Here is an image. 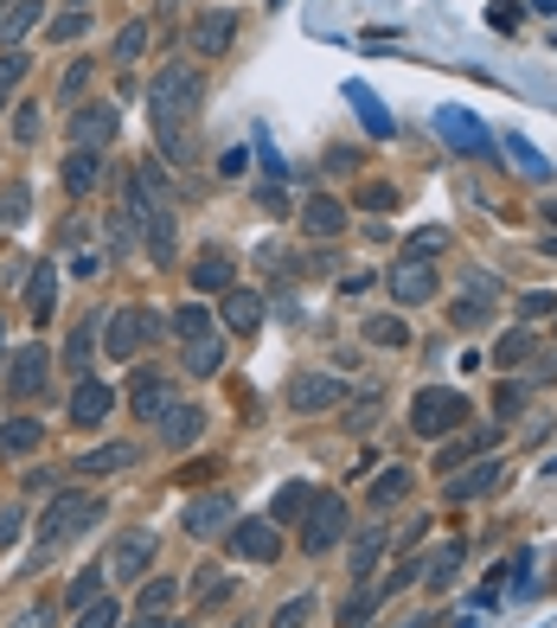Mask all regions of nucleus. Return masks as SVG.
<instances>
[{
  "instance_id": "1",
  "label": "nucleus",
  "mask_w": 557,
  "mask_h": 628,
  "mask_svg": "<svg viewBox=\"0 0 557 628\" xmlns=\"http://www.w3.org/2000/svg\"><path fill=\"white\" fill-rule=\"evenodd\" d=\"M205 110V71L192 58H167L148 84V115L154 122H192Z\"/></svg>"
},
{
  "instance_id": "2",
  "label": "nucleus",
  "mask_w": 557,
  "mask_h": 628,
  "mask_svg": "<svg viewBox=\"0 0 557 628\" xmlns=\"http://www.w3.org/2000/svg\"><path fill=\"white\" fill-rule=\"evenodd\" d=\"M103 519V500L97 494H77V487H58L52 500H45V514H38V558L58 552L65 539H77V532H90Z\"/></svg>"
},
{
  "instance_id": "3",
  "label": "nucleus",
  "mask_w": 557,
  "mask_h": 628,
  "mask_svg": "<svg viewBox=\"0 0 557 628\" xmlns=\"http://www.w3.org/2000/svg\"><path fill=\"white\" fill-rule=\"evenodd\" d=\"M160 333H167V321H160L154 308H115L110 328H103V353H110V360H135Z\"/></svg>"
},
{
  "instance_id": "4",
  "label": "nucleus",
  "mask_w": 557,
  "mask_h": 628,
  "mask_svg": "<svg viewBox=\"0 0 557 628\" xmlns=\"http://www.w3.org/2000/svg\"><path fill=\"white\" fill-rule=\"evenodd\" d=\"M461 423H468V398H461V392H448V385L416 392V405H410V430H416V437H448V430H461Z\"/></svg>"
},
{
  "instance_id": "5",
  "label": "nucleus",
  "mask_w": 557,
  "mask_h": 628,
  "mask_svg": "<svg viewBox=\"0 0 557 628\" xmlns=\"http://www.w3.org/2000/svg\"><path fill=\"white\" fill-rule=\"evenodd\" d=\"M154 558H160V539L148 526H135V532H122L110 546V577L115 584H142V577H154Z\"/></svg>"
},
{
  "instance_id": "6",
  "label": "nucleus",
  "mask_w": 557,
  "mask_h": 628,
  "mask_svg": "<svg viewBox=\"0 0 557 628\" xmlns=\"http://www.w3.org/2000/svg\"><path fill=\"white\" fill-rule=\"evenodd\" d=\"M339 539H346V500H339V494H308L301 552H334Z\"/></svg>"
},
{
  "instance_id": "7",
  "label": "nucleus",
  "mask_w": 557,
  "mask_h": 628,
  "mask_svg": "<svg viewBox=\"0 0 557 628\" xmlns=\"http://www.w3.org/2000/svg\"><path fill=\"white\" fill-rule=\"evenodd\" d=\"M346 405V385H339L334 372H296L289 378V410H301V417H321V410Z\"/></svg>"
},
{
  "instance_id": "8",
  "label": "nucleus",
  "mask_w": 557,
  "mask_h": 628,
  "mask_svg": "<svg viewBox=\"0 0 557 628\" xmlns=\"http://www.w3.org/2000/svg\"><path fill=\"white\" fill-rule=\"evenodd\" d=\"M110 417H115V392H110V385H103L97 372H90V378H77V385H71V423H77V430H103Z\"/></svg>"
},
{
  "instance_id": "9",
  "label": "nucleus",
  "mask_w": 557,
  "mask_h": 628,
  "mask_svg": "<svg viewBox=\"0 0 557 628\" xmlns=\"http://www.w3.org/2000/svg\"><path fill=\"white\" fill-rule=\"evenodd\" d=\"M192 289H199V296H231V289H237V257H231L224 244H205V251L192 257Z\"/></svg>"
},
{
  "instance_id": "10",
  "label": "nucleus",
  "mask_w": 557,
  "mask_h": 628,
  "mask_svg": "<svg viewBox=\"0 0 557 628\" xmlns=\"http://www.w3.org/2000/svg\"><path fill=\"white\" fill-rule=\"evenodd\" d=\"M45 385H52V353L45 346H20L13 372H7V398H38Z\"/></svg>"
},
{
  "instance_id": "11",
  "label": "nucleus",
  "mask_w": 557,
  "mask_h": 628,
  "mask_svg": "<svg viewBox=\"0 0 557 628\" xmlns=\"http://www.w3.org/2000/svg\"><path fill=\"white\" fill-rule=\"evenodd\" d=\"M231 38H237V7H212V13L192 20V52L199 58H224Z\"/></svg>"
},
{
  "instance_id": "12",
  "label": "nucleus",
  "mask_w": 557,
  "mask_h": 628,
  "mask_svg": "<svg viewBox=\"0 0 557 628\" xmlns=\"http://www.w3.org/2000/svg\"><path fill=\"white\" fill-rule=\"evenodd\" d=\"M154 437H160V449H186L205 437V410L186 405V398H174V405L160 410V423H154Z\"/></svg>"
},
{
  "instance_id": "13",
  "label": "nucleus",
  "mask_w": 557,
  "mask_h": 628,
  "mask_svg": "<svg viewBox=\"0 0 557 628\" xmlns=\"http://www.w3.org/2000/svg\"><path fill=\"white\" fill-rule=\"evenodd\" d=\"M110 142H115V103H77L71 148H110Z\"/></svg>"
},
{
  "instance_id": "14",
  "label": "nucleus",
  "mask_w": 557,
  "mask_h": 628,
  "mask_svg": "<svg viewBox=\"0 0 557 628\" xmlns=\"http://www.w3.org/2000/svg\"><path fill=\"white\" fill-rule=\"evenodd\" d=\"M231 546L250 564H276L282 558V532H276V519H244V526H231Z\"/></svg>"
},
{
  "instance_id": "15",
  "label": "nucleus",
  "mask_w": 557,
  "mask_h": 628,
  "mask_svg": "<svg viewBox=\"0 0 557 628\" xmlns=\"http://www.w3.org/2000/svg\"><path fill=\"white\" fill-rule=\"evenodd\" d=\"M231 514H237L231 494H199V500L186 507V532H192V539H219L224 526H231Z\"/></svg>"
},
{
  "instance_id": "16",
  "label": "nucleus",
  "mask_w": 557,
  "mask_h": 628,
  "mask_svg": "<svg viewBox=\"0 0 557 628\" xmlns=\"http://www.w3.org/2000/svg\"><path fill=\"white\" fill-rule=\"evenodd\" d=\"M129 405H135V417H160V410L174 405V385H167V372H154V366H142L135 372V385H129Z\"/></svg>"
},
{
  "instance_id": "17",
  "label": "nucleus",
  "mask_w": 557,
  "mask_h": 628,
  "mask_svg": "<svg viewBox=\"0 0 557 628\" xmlns=\"http://www.w3.org/2000/svg\"><path fill=\"white\" fill-rule=\"evenodd\" d=\"M103 174H110V161H103V148H71L65 154V192H97L103 186Z\"/></svg>"
},
{
  "instance_id": "18",
  "label": "nucleus",
  "mask_w": 557,
  "mask_h": 628,
  "mask_svg": "<svg viewBox=\"0 0 557 628\" xmlns=\"http://www.w3.org/2000/svg\"><path fill=\"white\" fill-rule=\"evenodd\" d=\"M391 296L398 301H430L436 296V269H430L423 257H404L398 269H391Z\"/></svg>"
},
{
  "instance_id": "19",
  "label": "nucleus",
  "mask_w": 557,
  "mask_h": 628,
  "mask_svg": "<svg viewBox=\"0 0 557 628\" xmlns=\"http://www.w3.org/2000/svg\"><path fill=\"white\" fill-rule=\"evenodd\" d=\"M52 308H58V263L45 257V263H33V276H26V315H33V321H52Z\"/></svg>"
},
{
  "instance_id": "20",
  "label": "nucleus",
  "mask_w": 557,
  "mask_h": 628,
  "mask_svg": "<svg viewBox=\"0 0 557 628\" xmlns=\"http://www.w3.org/2000/svg\"><path fill=\"white\" fill-rule=\"evenodd\" d=\"M436 129H443L461 154H475V161H487V148H493V142H487V129L475 122V115H461V110H443V115H436Z\"/></svg>"
},
{
  "instance_id": "21",
  "label": "nucleus",
  "mask_w": 557,
  "mask_h": 628,
  "mask_svg": "<svg viewBox=\"0 0 557 628\" xmlns=\"http://www.w3.org/2000/svg\"><path fill=\"white\" fill-rule=\"evenodd\" d=\"M97 328H103V315L77 321L71 340H65V372H71V378H90V366H97Z\"/></svg>"
},
{
  "instance_id": "22",
  "label": "nucleus",
  "mask_w": 557,
  "mask_h": 628,
  "mask_svg": "<svg viewBox=\"0 0 557 628\" xmlns=\"http://www.w3.org/2000/svg\"><path fill=\"white\" fill-rule=\"evenodd\" d=\"M135 462H142V449H135V443H103V449H90V455L77 462V475L103 481V475H122V469H135Z\"/></svg>"
},
{
  "instance_id": "23",
  "label": "nucleus",
  "mask_w": 557,
  "mask_h": 628,
  "mask_svg": "<svg viewBox=\"0 0 557 628\" xmlns=\"http://www.w3.org/2000/svg\"><path fill=\"white\" fill-rule=\"evenodd\" d=\"M142 224H148V257H154V263H174V251H180V224H174V206H154Z\"/></svg>"
},
{
  "instance_id": "24",
  "label": "nucleus",
  "mask_w": 557,
  "mask_h": 628,
  "mask_svg": "<svg viewBox=\"0 0 557 628\" xmlns=\"http://www.w3.org/2000/svg\"><path fill=\"white\" fill-rule=\"evenodd\" d=\"M301 231H314V238H339V231H346V212H339V199L314 192V199L301 206Z\"/></svg>"
},
{
  "instance_id": "25",
  "label": "nucleus",
  "mask_w": 557,
  "mask_h": 628,
  "mask_svg": "<svg viewBox=\"0 0 557 628\" xmlns=\"http://www.w3.org/2000/svg\"><path fill=\"white\" fill-rule=\"evenodd\" d=\"M219 315H224V328H231V333H257L263 328V296H250V289H231Z\"/></svg>"
},
{
  "instance_id": "26",
  "label": "nucleus",
  "mask_w": 557,
  "mask_h": 628,
  "mask_svg": "<svg viewBox=\"0 0 557 628\" xmlns=\"http://www.w3.org/2000/svg\"><path fill=\"white\" fill-rule=\"evenodd\" d=\"M45 443V423L38 417H7L0 423V455H33Z\"/></svg>"
},
{
  "instance_id": "27",
  "label": "nucleus",
  "mask_w": 557,
  "mask_h": 628,
  "mask_svg": "<svg viewBox=\"0 0 557 628\" xmlns=\"http://www.w3.org/2000/svg\"><path fill=\"white\" fill-rule=\"evenodd\" d=\"M186 372H192V378H219V372H224V333L186 340Z\"/></svg>"
},
{
  "instance_id": "28",
  "label": "nucleus",
  "mask_w": 557,
  "mask_h": 628,
  "mask_svg": "<svg viewBox=\"0 0 557 628\" xmlns=\"http://www.w3.org/2000/svg\"><path fill=\"white\" fill-rule=\"evenodd\" d=\"M500 469H506V462H493V455H487V462H475L468 475L448 481V494H455V500H481V494H493V487H500Z\"/></svg>"
},
{
  "instance_id": "29",
  "label": "nucleus",
  "mask_w": 557,
  "mask_h": 628,
  "mask_svg": "<svg viewBox=\"0 0 557 628\" xmlns=\"http://www.w3.org/2000/svg\"><path fill=\"white\" fill-rule=\"evenodd\" d=\"M404 494H410V469H385V475L366 487V507L371 514H385V507H398Z\"/></svg>"
},
{
  "instance_id": "30",
  "label": "nucleus",
  "mask_w": 557,
  "mask_h": 628,
  "mask_svg": "<svg viewBox=\"0 0 557 628\" xmlns=\"http://www.w3.org/2000/svg\"><path fill=\"white\" fill-rule=\"evenodd\" d=\"M26 219H33V186L7 180V186H0V224H7V231H20Z\"/></svg>"
},
{
  "instance_id": "31",
  "label": "nucleus",
  "mask_w": 557,
  "mask_h": 628,
  "mask_svg": "<svg viewBox=\"0 0 557 628\" xmlns=\"http://www.w3.org/2000/svg\"><path fill=\"white\" fill-rule=\"evenodd\" d=\"M38 20H45V0H13V7H7V20H0V38H7V45H20Z\"/></svg>"
},
{
  "instance_id": "32",
  "label": "nucleus",
  "mask_w": 557,
  "mask_h": 628,
  "mask_svg": "<svg viewBox=\"0 0 557 628\" xmlns=\"http://www.w3.org/2000/svg\"><path fill=\"white\" fill-rule=\"evenodd\" d=\"M378 558H385V526H366V539L353 546V584H366L378 571Z\"/></svg>"
},
{
  "instance_id": "33",
  "label": "nucleus",
  "mask_w": 557,
  "mask_h": 628,
  "mask_svg": "<svg viewBox=\"0 0 557 628\" xmlns=\"http://www.w3.org/2000/svg\"><path fill=\"white\" fill-rule=\"evenodd\" d=\"M26 65H33V58H26L20 45H7V52H0V110L13 103V90H20V77H26Z\"/></svg>"
},
{
  "instance_id": "34",
  "label": "nucleus",
  "mask_w": 557,
  "mask_h": 628,
  "mask_svg": "<svg viewBox=\"0 0 557 628\" xmlns=\"http://www.w3.org/2000/svg\"><path fill=\"white\" fill-rule=\"evenodd\" d=\"M174 333H180V340H205V333H219V328H212L205 301H186V308H174Z\"/></svg>"
},
{
  "instance_id": "35",
  "label": "nucleus",
  "mask_w": 557,
  "mask_h": 628,
  "mask_svg": "<svg viewBox=\"0 0 557 628\" xmlns=\"http://www.w3.org/2000/svg\"><path fill=\"white\" fill-rule=\"evenodd\" d=\"M314 616H321V603H314V596H289V603L269 616V628H308Z\"/></svg>"
},
{
  "instance_id": "36",
  "label": "nucleus",
  "mask_w": 557,
  "mask_h": 628,
  "mask_svg": "<svg viewBox=\"0 0 557 628\" xmlns=\"http://www.w3.org/2000/svg\"><path fill=\"white\" fill-rule=\"evenodd\" d=\"M174 596H180V584H174V577H142V596H135V603H142V616H160Z\"/></svg>"
},
{
  "instance_id": "37",
  "label": "nucleus",
  "mask_w": 557,
  "mask_h": 628,
  "mask_svg": "<svg viewBox=\"0 0 557 628\" xmlns=\"http://www.w3.org/2000/svg\"><path fill=\"white\" fill-rule=\"evenodd\" d=\"M142 45H148V20H129V26L115 33V65H135Z\"/></svg>"
},
{
  "instance_id": "38",
  "label": "nucleus",
  "mask_w": 557,
  "mask_h": 628,
  "mask_svg": "<svg viewBox=\"0 0 557 628\" xmlns=\"http://www.w3.org/2000/svg\"><path fill=\"white\" fill-rule=\"evenodd\" d=\"M97 591H103V564H83V571H77V584L65 591V603L83 609V603H97Z\"/></svg>"
},
{
  "instance_id": "39",
  "label": "nucleus",
  "mask_w": 557,
  "mask_h": 628,
  "mask_svg": "<svg viewBox=\"0 0 557 628\" xmlns=\"http://www.w3.org/2000/svg\"><path fill=\"white\" fill-rule=\"evenodd\" d=\"M455 564H461V546H443V552L423 564V577H430L436 591H448V584H455Z\"/></svg>"
},
{
  "instance_id": "40",
  "label": "nucleus",
  "mask_w": 557,
  "mask_h": 628,
  "mask_svg": "<svg viewBox=\"0 0 557 628\" xmlns=\"http://www.w3.org/2000/svg\"><path fill=\"white\" fill-rule=\"evenodd\" d=\"M506 148H513V161H520V167L532 174V180H552V161H545V154L532 148V142H520V135H506Z\"/></svg>"
},
{
  "instance_id": "41",
  "label": "nucleus",
  "mask_w": 557,
  "mask_h": 628,
  "mask_svg": "<svg viewBox=\"0 0 557 628\" xmlns=\"http://www.w3.org/2000/svg\"><path fill=\"white\" fill-rule=\"evenodd\" d=\"M186 591L199 596V603H224V596H231V577H219V571H212V564H205V571H199V577H192V584H186Z\"/></svg>"
},
{
  "instance_id": "42",
  "label": "nucleus",
  "mask_w": 557,
  "mask_h": 628,
  "mask_svg": "<svg viewBox=\"0 0 557 628\" xmlns=\"http://www.w3.org/2000/svg\"><path fill=\"white\" fill-rule=\"evenodd\" d=\"M115 623H122V603H115V596L83 603V616H77V628H115Z\"/></svg>"
},
{
  "instance_id": "43",
  "label": "nucleus",
  "mask_w": 557,
  "mask_h": 628,
  "mask_svg": "<svg viewBox=\"0 0 557 628\" xmlns=\"http://www.w3.org/2000/svg\"><path fill=\"white\" fill-rule=\"evenodd\" d=\"M448 321H455L461 333H481L487 328V301H455V308H448Z\"/></svg>"
},
{
  "instance_id": "44",
  "label": "nucleus",
  "mask_w": 557,
  "mask_h": 628,
  "mask_svg": "<svg viewBox=\"0 0 557 628\" xmlns=\"http://www.w3.org/2000/svg\"><path fill=\"white\" fill-rule=\"evenodd\" d=\"M83 33H90V13H83V7H71V13L52 20V38H58V45H65V38H83Z\"/></svg>"
},
{
  "instance_id": "45",
  "label": "nucleus",
  "mask_w": 557,
  "mask_h": 628,
  "mask_svg": "<svg viewBox=\"0 0 557 628\" xmlns=\"http://www.w3.org/2000/svg\"><path fill=\"white\" fill-rule=\"evenodd\" d=\"M520 360H532V333H506L500 353H493V366H520Z\"/></svg>"
},
{
  "instance_id": "46",
  "label": "nucleus",
  "mask_w": 557,
  "mask_h": 628,
  "mask_svg": "<svg viewBox=\"0 0 557 628\" xmlns=\"http://www.w3.org/2000/svg\"><path fill=\"white\" fill-rule=\"evenodd\" d=\"M366 340H378V346H404V340H410V328L385 315V321H366Z\"/></svg>"
},
{
  "instance_id": "47",
  "label": "nucleus",
  "mask_w": 557,
  "mask_h": 628,
  "mask_svg": "<svg viewBox=\"0 0 557 628\" xmlns=\"http://www.w3.org/2000/svg\"><path fill=\"white\" fill-rule=\"evenodd\" d=\"M83 84H90V58H77L71 71H65V84H58V103H77V97H83Z\"/></svg>"
},
{
  "instance_id": "48",
  "label": "nucleus",
  "mask_w": 557,
  "mask_h": 628,
  "mask_svg": "<svg viewBox=\"0 0 557 628\" xmlns=\"http://www.w3.org/2000/svg\"><path fill=\"white\" fill-rule=\"evenodd\" d=\"M13 142H26V148L38 142V103H20V115H13Z\"/></svg>"
},
{
  "instance_id": "49",
  "label": "nucleus",
  "mask_w": 557,
  "mask_h": 628,
  "mask_svg": "<svg viewBox=\"0 0 557 628\" xmlns=\"http://www.w3.org/2000/svg\"><path fill=\"white\" fill-rule=\"evenodd\" d=\"M52 623H58V603H33V609H20L13 628H52Z\"/></svg>"
},
{
  "instance_id": "50",
  "label": "nucleus",
  "mask_w": 557,
  "mask_h": 628,
  "mask_svg": "<svg viewBox=\"0 0 557 628\" xmlns=\"http://www.w3.org/2000/svg\"><path fill=\"white\" fill-rule=\"evenodd\" d=\"M346 423H353V430H371V423H378V392H366V405L353 398V417H346Z\"/></svg>"
},
{
  "instance_id": "51",
  "label": "nucleus",
  "mask_w": 557,
  "mask_h": 628,
  "mask_svg": "<svg viewBox=\"0 0 557 628\" xmlns=\"http://www.w3.org/2000/svg\"><path fill=\"white\" fill-rule=\"evenodd\" d=\"M359 206H366V212H391V206H398V192H391V186H366V192H359Z\"/></svg>"
},
{
  "instance_id": "52",
  "label": "nucleus",
  "mask_w": 557,
  "mask_h": 628,
  "mask_svg": "<svg viewBox=\"0 0 557 628\" xmlns=\"http://www.w3.org/2000/svg\"><path fill=\"white\" fill-rule=\"evenodd\" d=\"M20 507H0V552H7V546H13V539H20Z\"/></svg>"
},
{
  "instance_id": "53",
  "label": "nucleus",
  "mask_w": 557,
  "mask_h": 628,
  "mask_svg": "<svg viewBox=\"0 0 557 628\" xmlns=\"http://www.w3.org/2000/svg\"><path fill=\"white\" fill-rule=\"evenodd\" d=\"M448 238L443 231H416V238H410V257H423V251H443Z\"/></svg>"
},
{
  "instance_id": "54",
  "label": "nucleus",
  "mask_w": 557,
  "mask_h": 628,
  "mask_svg": "<svg viewBox=\"0 0 557 628\" xmlns=\"http://www.w3.org/2000/svg\"><path fill=\"white\" fill-rule=\"evenodd\" d=\"M545 315H557V296H525V321H545Z\"/></svg>"
},
{
  "instance_id": "55",
  "label": "nucleus",
  "mask_w": 557,
  "mask_h": 628,
  "mask_svg": "<svg viewBox=\"0 0 557 628\" xmlns=\"http://www.w3.org/2000/svg\"><path fill=\"white\" fill-rule=\"evenodd\" d=\"M257 206H263V212H282V206H289V192H282V186H257Z\"/></svg>"
},
{
  "instance_id": "56",
  "label": "nucleus",
  "mask_w": 557,
  "mask_h": 628,
  "mask_svg": "<svg viewBox=\"0 0 557 628\" xmlns=\"http://www.w3.org/2000/svg\"><path fill=\"white\" fill-rule=\"evenodd\" d=\"M545 219H552V224H557V199H552V206H545Z\"/></svg>"
},
{
  "instance_id": "57",
  "label": "nucleus",
  "mask_w": 557,
  "mask_h": 628,
  "mask_svg": "<svg viewBox=\"0 0 557 628\" xmlns=\"http://www.w3.org/2000/svg\"><path fill=\"white\" fill-rule=\"evenodd\" d=\"M545 251H552V257H557V238H545Z\"/></svg>"
},
{
  "instance_id": "58",
  "label": "nucleus",
  "mask_w": 557,
  "mask_h": 628,
  "mask_svg": "<svg viewBox=\"0 0 557 628\" xmlns=\"http://www.w3.org/2000/svg\"><path fill=\"white\" fill-rule=\"evenodd\" d=\"M160 628H186V623H167V616H160Z\"/></svg>"
},
{
  "instance_id": "59",
  "label": "nucleus",
  "mask_w": 557,
  "mask_h": 628,
  "mask_svg": "<svg viewBox=\"0 0 557 628\" xmlns=\"http://www.w3.org/2000/svg\"><path fill=\"white\" fill-rule=\"evenodd\" d=\"M7 7H13V0H0V20H7Z\"/></svg>"
},
{
  "instance_id": "60",
  "label": "nucleus",
  "mask_w": 557,
  "mask_h": 628,
  "mask_svg": "<svg viewBox=\"0 0 557 628\" xmlns=\"http://www.w3.org/2000/svg\"><path fill=\"white\" fill-rule=\"evenodd\" d=\"M0 353H7V333H0Z\"/></svg>"
},
{
  "instance_id": "61",
  "label": "nucleus",
  "mask_w": 557,
  "mask_h": 628,
  "mask_svg": "<svg viewBox=\"0 0 557 628\" xmlns=\"http://www.w3.org/2000/svg\"><path fill=\"white\" fill-rule=\"evenodd\" d=\"M269 7H282V0H269Z\"/></svg>"
},
{
  "instance_id": "62",
  "label": "nucleus",
  "mask_w": 557,
  "mask_h": 628,
  "mask_svg": "<svg viewBox=\"0 0 557 628\" xmlns=\"http://www.w3.org/2000/svg\"><path fill=\"white\" fill-rule=\"evenodd\" d=\"M410 628H423V623H410Z\"/></svg>"
}]
</instances>
